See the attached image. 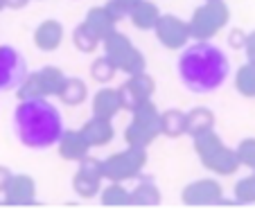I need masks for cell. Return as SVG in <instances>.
<instances>
[{
	"label": "cell",
	"mask_w": 255,
	"mask_h": 221,
	"mask_svg": "<svg viewBox=\"0 0 255 221\" xmlns=\"http://www.w3.org/2000/svg\"><path fill=\"white\" fill-rule=\"evenodd\" d=\"M104 7L109 9V14L113 16V20H116V23H120V20L129 18V14H131V9H129L127 5H122L120 0H109Z\"/></svg>",
	"instance_id": "obj_33"
},
{
	"label": "cell",
	"mask_w": 255,
	"mask_h": 221,
	"mask_svg": "<svg viewBox=\"0 0 255 221\" xmlns=\"http://www.w3.org/2000/svg\"><path fill=\"white\" fill-rule=\"evenodd\" d=\"M235 199L242 206H253L255 203V172H251L249 176L240 178L235 183Z\"/></svg>",
	"instance_id": "obj_29"
},
{
	"label": "cell",
	"mask_w": 255,
	"mask_h": 221,
	"mask_svg": "<svg viewBox=\"0 0 255 221\" xmlns=\"http://www.w3.org/2000/svg\"><path fill=\"white\" fill-rule=\"evenodd\" d=\"M72 190L82 199H93L102 192V178H91V176H84V174L77 172L72 176Z\"/></svg>",
	"instance_id": "obj_27"
},
{
	"label": "cell",
	"mask_w": 255,
	"mask_h": 221,
	"mask_svg": "<svg viewBox=\"0 0 255 221\" xmlns=\"http://www.w3.org/2000/svg\"><path fill=\"white\" fill-rule=\"evenodd\" d=\"M181 201L185 206H219L224 201V190L217 183V178H199L188 183L181 192Z\"/></svg>",
	"instance_id": "obj_11"
},
{
	"label": "cell",
	"mask_w": 255,
	"mask_h": 221,
	"mask_svg": "<svg viewBox=\"0 0 255 221\" xmlns=\"http://www.w3.org/2000/svg\"><path fill=\"white\" fill-rule=\"evenodd\" d=\"M131 122L125 129V140L129 147L147 149L151 142L160 135V110L151 100L142 102L131 110Z\"/></svg>",
	"instance_id": "obj_4"
},
{
	"label": "cell",
	"mask_w": 255,
	"mask_h": 221,
	"mask_svg": "<svg viewBox=\"0 0 255 221\" xmlns=\"http://www.w3.org/2000/svg\"><path fill=\"white\" fill-rule=\"evenodd\" d=\"M86 97H88V86L79 77H68L61 93H59V100L66 106H79L86 102Z\"/></svg>",
	"instance_id": "obj_22"
},
{
	"label": "cell",
	"mask_w": 255,
	"mask_h": 221,
	"mask_svg": "<svg viewBox=\"0 0 255 221\" xmlns=\"http://www.w3.org/2000/svg\"><path fill=\"white\" fill-rule=\"evenodd\" d=\"M215 129V113L208 106H194L188 110V135H199Z\"/></svg>",
	"instance_id": "obj_21"
},
{
	"label": "cell",
	"mask_w": 255,
	"mask_h": 221,
	"mask_svg": "<svg viewBox=\"0 0 255 221\" xmlns=\"http://www.w3.org/2000/svg\"><path fill=\"white\" fill-rule=\"evenodd\" d=\"M7 194H9V203H16V206H32L36 201V185L34 181L23 174V176H14L7 188Z\"/></svg>",
	"instance_id": "obj_17"
},
{
	"label": "cell",
	"mask_w": 255,
	"mask_h": 221,
	"mask_svg": "<svg viewBox=\"0 0 255 221\" xmlns=\"http://www.w3.org/2000/svg\"><path fill=\"white\" fill-rule=\"evenodd\" d=\"M144 165H147V149L127 144L125 151H118L104 160V178L118 183L131 181V178H138L142 174Z\"/></svg>",
	"instance_id": "obj_7"
},
{
	"label": "cell",
	"mask_w": 255,
	"mask_h": 221,
	"mask_svg": "<svg viewBox=\"0 0 255 221\" xmlns=\"http://www.w3.org/2000/svg\"><path fill=\"white\" fill-rule=\"evenodd\" d=\"M72 43H75V48H77L79 52L91 54V52H95V50L102 45V39L97 36L95 32H91V29H88L84 23H79L77 27L72 29Z\"/></svg>",
	"instance_id": "obj_25"
},
{
	"label": "cell",
	"mask_w": 255,
	"mask_h": 221,
	"mask_svg": "<svg viewBox=\"0 0 255 221\" xmlns=\"http://www.w3.org/2000/svg\"><path fill=\"white\" fill-rule=\"evenodd\" d=\"M14 133L27 149L43 151L59 144L66 133L63 115L50 97H27L18 100L14 109Z\"/></svg>",
	"instance_id": "obj_2"
},
{
	"label": "cell",
	"mask_w": 255,
	"mask_h": 221,
	"mask_svg": "<svg viewBox=\"0 0 255 221\" xmlns=\"http://www.w3.org/2000/svg\"><path fill=\"white\" fill-rule=\"evenodd\" d=\"M27 59L14 45H0V93L18 91L27 79Z\"/></svg>",
	"instance_id": "obj_8"
},
{
	"label": "cell",
	"mask_w": 255,
	"mask_h": 221,
	"mask_svg": "<svg viewBox=\"0 0 255 221\" xmlns=\"http://www.w3.org/2000/svg\"><path fill=\"white\" fill-rule=\"evenodd\" d=\"M228 20H231V9L224 0H206L188 20L190 34L194 41H210L217 32L226 27Z\"/></svg>",
	"instance_id": "obj_5"
},
{
	"label": "cell",
	"mask_w": 255,
	"mask_h": 221,
	"mask_svg": "<svg viewBox=\"0 0 255 221\" xmlns=\"http://www.w3.org/2000/svg\"><path fill=\"white\" fill-rule=\"evenodd\" d=\"M192 140H194V151H197L199 160H201V165L208 172L217 174V176H233L242 167L237 149L228 147L215 129L194 135Z\"/></svg>",
	"instance_id": "obj_3"
},
{
	"label": "cell",
	"mask_w": 255,
	"mask_h": 221,
	"mask_svg": "<svg viewBox=\"0 0 255 221\" xmlns=\"http://www.w3.org/2000/svg\"><path fill=\"white\" fill-rule=\"evenodd\" d=\"M102 48H104V54L111 59L118 66V70L127 72V75H138V72H144L147 68V61H144V54L127 39L122 32H113L111 36H106L102 41Z\"/></svg>",
	"instance_id": "obj_6"
},
{
	"label": "cell",
	"mask_w": 255,
	"mask_h": 221,
	"mask_svg": "<svg viewBox=\"0 0 255 221\" xmlns=\"http://www.w3.org/2000/svg\"><path fill=\"white\" fill-rule=\"evenodd\" d=\"M154 32H156L158 43L165 45L167 50H183L185 45H188V41L192 39L188 20H181L178 16H172V14L160 16Z\"/></svg>",
	"instance_id": "obj_10"
},
{
	"label": "cell",
	"mask_w": 255,
	"mask_h": 221,
	"mask_svg": "<svg viewBox=\"0 0 255 221\" xmlns=\"http://www.w3.org/2000/svg\"><path fill=\"white\" fill-rule=\"evenodd\" d=\"M160 133L167 138H178L188 133V113L178 109H167L160 113Z\"/></svg>",
	"instance_id": "obj_19"
},
{
	"label": "cell",
	"mask_w": 255,
	"mask_h": 221,
	"mask_svg": "<svg viewBox=\"0 0 255 221\" xmlns=\"http://www.w3.org/2000/svg\"><path fill=\"white\" fill-rule=\"evenodd\" d=\"M34 43L43 52H54L63 43V25L57 18H45L34 32Z\"/></svg>",
	"instance_id": "obj_13"
},
{
	"label": "cell",
	"mask_w": 255,
	"mask_h": 221,
	"mask_svg": "<svg viewBox=\"0 0 255 221\" xmlns=\"http://www.w3.org/2000/svg\"><path fill=\"white\" fill-rule=\"evenodd\" d=\"M77 172L84 174V176H91V178H104V160H100V158L88 154L79 160Z\"/></svg>",
	"instance_id": "obj_30"
},
{
	"label": "cell",
	"mask_w": 255,
	"mask_h": 221,
	"mask_svg": "<svg viewBox=\"0 0 255 221\" xmlns=\"http://www.w3.org/2000/svg\"><path fill=\"white\" fill-rule=\"evenodd\" d=\"M160 16L163 14H160L156 2H151V0H140L138 5L131 9L129 18L138 29H154L156 25H158Z\"/></svg>",
	"instance_id": "obj_18"
},
{
	"label": "cell",
	"mask_w": 255,
	"mask_h": 221,
	"mask_svg": "<svg viewBox=\"0 0 255 221\" xmlns=\"http://www.w3.org/2000/svg\"><path fill=\"white\" fill-rule=\"evenodd\" d=\"M11 178H14V176H11V172H9V169H5V167H0V188H9V183H11Z\"/></svg>",
	"instance_id": "obj_36"
},
{
	"label": "cell",
	"mask_w": 255,
	"mask_h": 221,
	"mask_svg": "<svg viewBox=\"0 0 255 221\" xmlns=\"http://www.w3.org/2000/svg\"><path fill=\"white\" fill-rule=\"evenodd\" d=\"M29 0H5V5H9V7H14V9H20V7H25Z\"/></svg>",
	"instance_id": "obj_37"
},
{
	"label": "cell",
	"mask_w": 255,
	"mask_h": 221,
	"mask_svg": "<svg viewBox=\"0 0 255 221\" xmlns=\"http://www.w3.org/2000/svg\"><path fill=\"white\" fill-rule=\"evenodd\" d=\"M39 79H41V88H43V95L45 97H59L61 93L63 84H66V75H63L61 68L57 66H43L39 70Z\"/></svg>",
	"instance_id": "obj_23"
},
{
	"label": "cell",
	"mask_w": 255,
	"mask_h": 221,
	"mask_svg": "<svg viewBox=\"0 0 255 221\" xmlns=\"http://www.w3.org/2000/svg\"><path fill=\"white\" fill-rule=\"evenodd\" d=\"M237 156H240L242 165L255 172V138H244L237 144Z\"/></svg>",
	"instance_id": "obj_32"
},
{
	"label": "cell",
	"mask_w": 255,
	"mask_h": 221,
	"mask_svg": "<svg viewBox=\"0 0 255 221\" xmlns=\"http://www.w3.org/2000/svg\"><path fill=\"white\" fill-rule=\"evenodd\" d=\"M118 93H120L122 109L133 110L135 106H140L142 102H147V100L154 97L156 82H154V77H151L149 72L144 70V72H138V75H131V77L118 88Z\"/></svg>",
	"instance_id": "obj_9"
},
{
	"label": "cell",
	"mask_w": 255,
	"mask_h": 221,
	"mask_svg": "<svg viewBox=\"0 0 255 221\" xmlns=\"http://www.w3.org/2000/svg\"><path fill=\"white\" fill-rule=\"evenodd\" d=\"M82 133L86 135L91 147H104V144H109L116 138L113 122L109 120V117H97V115H93L88 122H84Z\"/></svg>",
	"instance_id": "obj_14"
},
{
	"label": "cell",
	"mask_w": 255,
	"mask_h": 221,
	"mask_svg": "<svg viewBox=\"0 0 255 221\" xmlns=\"http://www.w3.org/2000/svg\"><path fill=\"white\" fill-rule=\"evenodd\" d=\"M116 72H118V66L106 57V54L104 57H97L91 66V77L95 79L97 84H109L113 77H116Z\"/></svg>",
	"instance_id": "obj_28"
},
{
	"label": "cell",
	"mask_w": 255,
	"mask_h": 221,
	"mask_svg": "<svg viewBox=\"0 0 255 221\" xmlns=\"http://www.w3.org/2000/svg\"><path fill=\"white\" fill-rule=\"evenodd\" d=\"M235 88L242 97H255V63L246 61L242 68H237L235 72Z\"/></svg>",
	"instance_id": "obj_26"
},
{
	"label": "cell",
	"mask_w": 255,
	"mask_h": 221,
	"mask_svg": "<svg viewBox=\"0 0 255 221\" xmlns=\"http://www.w3.org/2000/svg\"><path fill=\"white\" fill-rule=\"evenodd\" d=\"M57 147H59V156H61L63 160H75V163H79L84 156L91 154V144H88L86 135L82 133V129L66 131Z\"/></svg>",
	"instance_id": "obj_12"
},
{
	"label": "cell",
	"mask_w": 255,
	"mask_h": 221,
	"mask_svg": "<svg viewBox=\"0 0 255 221\" xmlns=\"http://www.w3.org/2000/svg\"><path fill=\"white\" fill-rule=\"evenodd\" d=\"M244 54H246V61L255 63V32H251V34H249V39H246Z\"/></svg>",
	"instance_id": "obj_35"
},
{
	"label": "cell",
	"mask_w": 255,
	"mask_h": 221,
	"mask_svg": "<svg viewBox=\"0 0 255 221\" xmlns=\"http://www.w3.org/2000/svg\"><path fill=\"white\" fill-rule=\"evenodd\" d=\"M176 75L194 95H210L226 84L231 75V61L226 52L210 41H194L178 54Z\"/></svg>",
	"instance_id": "obj_1"
},
{
	"label": "cell",
	"mask_w": 255,
	"mask_h": 221,
	"mask_svg": "<svg viewBox=\"0 0 255 221\" xmlns=\"http://www.w3.org/2000/svg\"><path fill=\"white\" fill-rule=\"evenodd\" d=\"M84 25H86L91 32H95L97 36L104 41L106 36H111V34L116 32V25H118V23L113 20V16L109 14V9L102 5V7H91V9L86 11Z\"/></svg>",
	"instance_id": "obj_16"
},
{
	"label": "cell",
	"mask_w": 255,
	"mask_h": 221,
	"mask_svg": "<svg viewBox=\"0 0 255 221\" xmlns=\"http://www.w3.org/2000/svg\"><path fill=\"white\" fill-rule=\"evenodd\" d=\"M158 203H160V190L151 178H142V181L131 190V206L151 208V206H158Z\"/></svg>",
	"instance_id": "obj_20"
},
{
	"label": "cell",
	"mask_w": 255,
	"mask_h": 221,
	"mask_svg": "<svg viewBox=\"0 0 255 221\" xmlns=\"http://www.w3.org/2000/svg\"><path fill=\"white\" fill-rule=\"evenodd\" d=\"M100 201L102 206H109V208H125V206H131V192L122 183L111 181V185L100 192Z\"/></svg>",
	"instance_id": "obj_24"
},
{
	"label": "cell",
	"mask_w": 255,
	"mask_h": 221,
	"mask_svg": "<svg viewBox=\"0 0 255 221\" xmlns=\"http://www.w3.org/2000/svg\"><path fill=\"white\" fill-rule=\"evenodd\" d=\"M120 110H122V102L118 88H100L95 93V97H93V115L113 120Z\"/></svg>",
	"instance_id": "obj_15"
},
{
	"label": "cell",
	"mask_w": 255,
	"mask_h": 221,
	"mask_svg": "<svg viewBox=\"0 0 255 221\" xmlns=\"http://www.w3.org/2000/svg\"><path fill=\"white\" fill-rule=\"evenodd\" d=\"M246 39H249V34L244 32V29L235 27L231 34H228V45H231L233 50H244L246 45Z\"/></svg>",
	"instance_id": "obj_34"
},
{
	"label": "cell",
	"mask_w": 255,
	"mask_h": 221,
	"mask_svg": "<svg viewBox=\"0 0 255 221\" xmlns=\"http://www.w3.org/2000/svg\"><path fill=\"white\" fill-rule=\"evenodd\" d=\"M120 2H122V5H127V7H129V9H133V7L138 5L140 0H120Z\"/></svg>",
	"instance_id": "obj_38"
},
{
	"label": "cell",
	"mask_w": 255,
	"mask_h": 221,
	"mask_svg": "<svg viewBox=\"0 0 255 221\" xmlns=\"http://www.w3.org/2000/svg\"><path fill=\"white\" fill-rule=\"evenodd\" d=\"M16 93H18V100H27V97H45L43 88H41L39 72H29L27 79L23 82V86H20Z\"/></svg>",
	"instance_id": "obj_31"
}]
</instances>
